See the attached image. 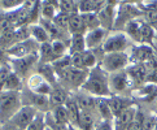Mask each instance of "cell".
<instances>
[{
    "mask_svg": "<svg viewBox=\"0 0 157 130\" xmlns=\"http://www.w3.org/2000/svg\"><path fill=\"white\" fill-rule=\"evenodd\" d=\"M82 90L95 98L112 97V93L109 89V74L103 69L101 65H98L94 69L90 70L88 77L85 85H83Z\"/></svg>",
    "mask_w": 157,
    "mask_h": 130,
    "instance_id": "6da1fadb",
    "label": "cell"
},
{
    "mask_svg": "<svg viewBox=\"0 0 157 130\" xmlns=\"http://www.w3.org/2000/svg\"><path fill=\"white\" fill-rule=\"evenodd\" d=\"M143 17L144 12L139 8L138 2H120L118 7H117V16L113 31L123 33V29L128 22L136 18H143Z\"/></svg>",
    "mask_w": 157,
    "mask_h": 130,
    "instance_id": "7a4b0ae2",
    "label": "cell"
},
{
    "mask_svg": "<svg viewBox=\"0 0 157 130\" xmlns=\"http://www.w3.org/2000/svg\"><path fill=\"white\" fill-rule=\"evenodd\" d=\"M21 93L18 91H2L0 93V125L10 121L22 108Z\"/></svg>",
    "mask_w": 157,
    "mask_h": 130,
    "instance_id": "3957f363",
    "label": "cell"
},
{
    "mask_svg": "<svg viewBox=\"0 0 157 130\" xmlns=\"http://www.w3.org/2000/svg\"><path fill=\"white\" fill-rule=\"evenodd\" d=\"M7 63L12 68V72H14L26 82L27 78L36 72V68L39 65V52L21 59L7 57Z\"/></svg>",
    "mask_w": 157,
    "mask_h": 130,
    "instance_id": "277c9868",
    "label": "cell"
},
{
    "mask_svg": "<svg viewBox=\"0 0 157 130\" xmlns=\"http://www.w3.org/2000/svg\"><path fill=\"white\" fill-rule=\"evenodd\" d=\"M90 70H79L75 68H70L69 70H66L61 77L57 78V82L66 89L69 93L74 94L82 90L83 85H85L87 77H88Z\"/></svg>",
    "mask_w": 157,
    "mask_h": 130,
    "instance_id": "5b68a950",
    "label": "cell"
},
{
    "mask_svg": "<svg viewBox=\"0 0 157 130\" xmlns=\"http://www.w3.org/2000/svg\"><path fill=\"white\" fill-rule=\"evenodd\" d=\"M109 89L112 95L120 97H131L132 98V85L126 69L109 74Z\"/></svg>",
    "mask_w": 157,
    "mask_h": 130,
    "instance_id": "8992f818",
    "label": "cell"
},
{
    "mask_svg": "<svg viewBox=\"0 0 157 130\" xmlns=\"http://www.w3.org/2000/svg\"><path fill=\"white\" fill-rule=\"evenodd\" d=\"M21 100L24 107H33L38 112H43V113H48L51 112V104H49V98L44 97V95L36 94L29 87L25 86L21 91Z\"/></svg>",
    "mask_w": 157,
    "mask_h": 130,
    "instance_id": "52a82bcc",
    "label": "cell"
},
{
    "mask_svg": "<svg viewBox=\"0 0 157 130\" xmlns=\"http://www.w3.org/2000/svg\"><path fill=\"white\" fill-rule=\"evenodd\" d=\"M100 65L108 74H112V73L120 70H125L130 65V55H127L126 52L105 53Z\"/></svg>",
    "mask_w": 157,
    "mask_h": 130,
    "instance_id": "ba28073f",
    "label": "cell"
},
{
    "mask_svg": "<svg viewBox=\"0 0 157 130\" xmlns=\"http://www.w3.org/2000/svg\"><path fill=\"white\" fill-rule=\"evenodd\" d=\"M134 46L132 41L125 33H114L109 35L103 44V49L105 53H116V52H126L127 48Z\"/></svg>",
    "mask_w": 157,
    "mask_h": 130,
    "instance_id": "9c48e42d",
    "label": "cell"
},
{
    "mask_svg": "<svg viewBox=\"0 0 157 130\" xmlns=\"http://www.w3.org/2000/svg\"><path fill=\"white\" fill-rule=\"evenodd\" d=\"M39 44L34 38H30L25 42H21L14 44L13 47H10L9 49L5 51V56L7 57H12V59H21V57H26L33 53H38L39 52Z\"/></svg>",
    "mask_w": 157,
    "mask_h": 130,
    "instance_id": "30bf717a",
    "label": "cell"
},
{
    "mask_svg": "<svg viewBox=\"0 0 157 130\" xmlns=\"http://www.w3.org/2000/svg\"><path fill=\"white\" fill-rule=\"evenodd\" d=\"M120 2H105V5L100 9L98 13L100 26L105 29L106 31H113L116 16H117V7H118Z\"/></svg>",
    "mask_w": 157,
    "mask_h": 130,
    "instance_id": "8fae6325",
    "label": "cell"
},
{
    "mask_svg": "<svg viewBox=\"0 0 157 130\" xmlns=\"http://www.w3.org/2000/svg\"><path fill=\"white\" fill-rule=\"evenodd\" d=\"M36 113H38V111L35 108H33V107H22L17 113L10 118L9 124H12V125L17 126L22 130H27L30 124L34 121Z\"/></svg>",
    "mask_w": 157,
    "mask_h": 130,
    "instance_id": "7c38bea8",
    "label": "cell"
},
{
    "mask_svg": "<svg viewBox=\"0 0 157 130\" xmlns=\"http://www.w3.org/2000/svg\"><path fill=\"white\" fill-rule=\"evenodd\" d=\"M155 59V51L152 46L147 44H134L130 53V64H145Z\"/></svg>",
    "mask_w": 157,
    "mask_h": 130,
    "instance_id": "4fadbf2b",
    "label": "cell"
},
{
    "mask_svg": "<svg viewBox=\"0 0 157 130\" xmlns=\"http://www.w3.org/2000/svg\"><path fill=\"white\" fill-rule=\"evenodd\" d=\"M126 72H127L128 77H130L134 91L140 89V87H143L144 85L147 83L148 72H147V69H145L144 64H131V65H128L126 68Z\"/></svg>",
    "mask_w": 157,
    "mask_h": 130,
    "instance_id": "5bb4252c",
    "label": "cell"
},
{
    "mask_svg": "<svg viewBox=\"0 0 157 130\" xmlns=\"http://www.w3.org/2000/svg\"><path fill=\"white\" fill-rule=\"evenodd\" d=\"M108 100V104L112 109V113L114 117H117L118 115H121L123 111H126L131 107L136 105V101L131 97H120V95H112V97L106 98Z\"/></svg>",
    "mask_w": 157,
    "mask_h": 130,
    "instance_id": "9a60e30c",
    "label": "cell"
},
{
    "mask_svg": "<svg viewBox=\"0 0 157 130\" xmlns=\"http://www.w3.org/2000/svg\"><path fill=\"white\" fill-rule=\"evenodd\" d=\"M74 98L77 100L78 105L81 108V112H88V113L98 115V108H96V98L90 95L88 93L79 90L78 93H74ZM99 116V115H98Z\"/></svg>",
    "mask_w": 157,
    "mask_h": 130,
    "instance_id": "2e32d148",
    "label": "cell"
},
{
    "mask_svg": "<svg viewBox=\"0 0 157 130\" xmlns=\"http://www.w3.org/2000/svg\"><path fill=\"white\" fill-rule=\"evenodd\" d=\"M108 34H109V31H106L105 29H103V27H99V29L88 31L85 35L87 49H95V48L103 47V44L106 41V38L109 37Z\"/></svg>",
    "mask_w": 157,
    "mask_h": 130,
    "instance_id": "e0dca14e",
    "label": "cell"
},
{
    "mask_svg": "<svg viewBox=\"0 0 157 130\" xmlns=\"http://www.w3.org/2000/svg\"><path fill=\"white\" fill-rule=\"evenodd\" d=\"M71 93H69L66 89H64L61 85L57 82L52 86V91L49 94V104H51V111L56 107H61V105H65V103L68 101V99L70 98Z\"/></svg>",
    "mask_w": 157,
    "mask_h": 130,
    "instance_id": "ac0fdd59",
    "label": "cell"
},
{
    "mask_svg": "<svg viewBox=\"0 0 157 130\" xmlns=\"http://www.w3.org/2000/svg\"><path fill=\"white\" fill-rule=\"evenodd\" d=\"M136 111H138V105L131 107V108L123 111L121 115L114 117L113 120L114 130H127V128L130 126V124L134 121V118L136 116Z\"/></svg>",
    "mask_w": 157,
    "mask_h": 130,
    "instance_id": "d6986e66",
    "label": "cell"
},
{
    "mask_svg": "<svg viewBox=\"0 0 157 130\" xmlns=\"http://www.w3.org/2000/svg\"><path fill=\"white\" fill-rule=\"evenodd\" d=\"M65 108L68 111L69 115V122L70 125L79 128V120H81V108L78 105L77 100L74 98V95H70V98L68 99V101L65 103Z\"/></svg>",
    "mask_w": 157,
    "mask_h": 130,
    "instance_id": "ffe728a7",
    "label": "cell"
},
{
    "mask_svg": "<svg viewBox=\"0 0 157 130\" xmlns=\"http://www.w3.org/2000/svg\"><path fill=\"white\" fill-rule=\"evenodd\" d=\"M59 0H44L40 4V17L44 20L53 21L56 14L59 13Z\"/></svg>",
    "mask_w": 157,
    "mask_h": 130,
    "instance_id": "44dd1931",
    "label": "cell"
},
{
    "mask_svg": "<svg viewBox=\"0 0 157 130\" xmlns=\"http://www.w3.org/2000/svg\"><path fill=\"white\" fill-rule=\"evenodd\" d=\"M104 5L105 2H103V0H81V2H78V8H79L81 14H86V13L98 14Z\"/></svg>",
    "mask_w": 157,
    "mask_h": 130,
    "instance_id": "7402d4cb",
    "label": "cell"
},
{
    "mask_svg": "<svg viewBox=\"0 0 157 130\" xmlns=\"http://www.w3.org/2000/svg\"><path fill=\"white\" fill-rule=\"evenodd\" d=\"M143 21H144V18L132 20L131 22H128L125 26V29H123V33H125L132 42H135L138 44L140 42V27H142Z\"/></svg>",
    "mask_w": 157,
    "mask_h": 130,
    "instance_id": "603a6c76",
    "label": "cell"
},
{
    "mask_svg": "<svg viewBox=\"0 0 157 130\" xmlns=\"http://www.w3.org/2000/svg\"><path fill=\"white\" fill-rule=\"evenodd\" d=\"M69 34L70 35H86L87 29L85 24H83L82 16L81 13L77 14H71L70 16V21H69Z\"/></svg>",
    "mask_w": 157,
    "mask_h": 130,
    "instance_id": "cb8c5ba5",
    "label": "cell"
},
{
    "mask_svg": "<svg viewBox=\"0 0 157 130\" xmlns=\"http://www.w3.org/2000/svg\"><path fill=\"white\" fill-rule=\"evenodd\" d=\"M35 73H38V74L46 82H48L51 86H55V85L57 83V76H56L52 64H39Z\"/></svg>",
    "mask_w": 157,
    "mask_h": 130,
    "instance_id": "d4e9b609",
    "label": "cell"
},
{
    "mask_svg": "<svg viewBox=\"0 0 157 130\" xmlns=\"http://www.w3.org/2000/svg\"><path fill=\"white\" fill-rule=\"evenodd\" d=\"M24 86H25V81L22 80L20 76L16 74L14 72H12L4 83L3 91H18V93H21Z\"/></svg>",
    "mask_w": 157,
    "mask_h": 130,
    "instance_id": "484cf974",
    "label": "cell"
},
{
    "mask_svg": "<svg viewBox=\"0 0 157 130\" xmlns=\"http://www.w3.org/2000/svg\"><path fill=\"white\" fill-rule=\"evenodd\" d=\"M56 61V56L52 49V43H43L39 47V64H52Z\"/></svg>",
    "mask_w": 157,
    "mask_h": 130,
    "instance_id": "4316f807",
    "label": "cell"
},
{
    "mask_svg": "<svg viewBox=\"0 0 157 130\" xmlns=\"http://www.w3.org/2000/svg\"><path fill=\"white\" fill-rule=\"evenodd\" d=\"M156 30L149 24L143 21L142 27H140V42L139 44H147V46H153L155 43Z\"/></svg>",
    "mask_w": 157,
    "mask_h": 130,
    "instance_id": "83f0119b",
    "label": "cell"
},
{
    "mask_svg": "<svg viewBox=\"0 0 157 130\" xmlns=\"http://www.w3.org/2000/svg\"><path fill=\"white\" fill-rule=\"evenodd\" d=\"M96 108H98V115L100 120H106V121H113L114 116L112 113V109L108 104L106 98H96Z\"/></svg>",
    "mask_w": 157,
    "mask_h": 130,
    "instance_id": "f1b7e54d",
    "label": "cell"
},
{
    "mask_svg": "<svg viewBox=\"0 0 157 130\" xmlns=\"http://www.w3.org/2000/svg\"><path fill=\"white\" fill-rule=\"evenodd\" d=\"M98 121H100V117L98 115L88 113V112H81L79 129L81 130H95Z\"/></svg>",
    "mask_w": 157,
    "mask_h": 130,
    "instance_id": "f546056e",
    "label": "cell"
},
{
    "mask_svg": "<svg viewBox=\"0 0 157 130\" xmlns=\"http://www.w3.org/2000/svg\"><path fill=\"white\" fill-rule=\"evenodd\" d=\"M87 49L86 47V38L85 35H71L70 44H69V55L74 53H83Z\"/></svg>",
    "mask_w": 157,
    "mask_h": 130,
    "instance_id": "4dcf8cb0",
    "label": "cell"
},
{
    "mask_svg": "<svg viewBox=\"0 0 157 130\" xmlns=\"http://www.w3.org/2000/svg\"><path fill=\"white\" fill-rule=\"evenodd\" d=\"M30 30H31V38H34L39 44L52 42L51 41V37H49V34L46 31V29H44L43 26H40L39 24L30 25Z\"/></svg>",
    "mask_w": 157,
    "mask_h": 130,
    "instance_id": "1f68e13d",
    "label": "cell"
},
{
    "mask_svg": "<svg viewBox=\"0 0 157 130\" xmlns=\"http://www.w3.org/2000/svg\"><path fill=\"white\" fill-rule=\"evenodd\" d=\"M52 66H53L57 78L61 77L66 70H69L71 68V57H70V55H66V56H64V57L57 59L55 63H52Z\"/></svg>",
    "mask_w": 157,
    "mask_h": 130,
    "instance_id": "d6a6232c",
    "label": "cell"
},
{
    "mask_svg": "<svg viewBox=\"0 0 157 130\" xmlns=\"http://www.w3.org/2000/svg\"><path fill=\"white\" fill-rule=\"evenodd\" d=\"M51 115L55 118L56 122L61 124V125H70L69 122V115H68V111H66L65 105H61V107H56L51 111Z\"/></svg>",
    "mask_w": 157,
    "mask_h": 130,
    "instance_id": "836d02e7",
    "label": "cell"
},
{
    "mask_svg": "<svg viewBox=\"0 0 157 130\" xmlns=\"http://www.w3.org/2000/svg\"><path fill=\"white\" fill-rule=\"evenodd\" d=\"M59 12L65 14H77L79 13V8H78V2H73V0H60L59 4Z\"/></svg>",
    "mask_w": 157,
    "mask_h": 130,
    "instance_id": "e575fe53",
    "label": "cell"
},
{
    "mask_svg": "<svg viewBox=\"0 0 157 130\" xmlns=\"http://www.w3.org/2000/svg\"><path fill=\"white\" fill-rule=\"evenodd\" d=\"M82 16V20H83V24H85L87 33L88 31H92L95 29H99L100 26V21H99V17L96 13H86V14H81Z\"/></svg>",
    "mask_w": 157,
    "mask_h": 130,
    "instance_id": "d590c367",
    "label": "cell"
},
{
    "mask_svg": "<svg viewBox=\"0 0 157 130\" xmlns=\"http://www.w3.org/2000/svg\"><path fill=\"white\" fill-rule=\"evenodd\" d=\"M69 21H70V16L59 12L53 18V24L59 27L61 31L69 33Z\"/></svg>",
    "mask_w": 157,
    "mask_h": 130,
    "instance_id": "8d00e7d4",
    "label": "cell"
},
{
    "mask_svg": "<svg viewBox=\"0 0 157 130\" xmlns=\"http://www.w3.org/2000/svg\"><path fill=\"white\" fill-rule=\"evenodd\" d=\"M31 38V30H30V25H25L14 29V39H16V44L25 42L27 39Z\"/></svg>",
    "mask_w": 157,
    "mask_h": 130,
    "instance_id": "74e56055",
    "label": "cell"
},
{
    "mask_svg": "<svg viewBox=\"0 0 157 130\" xmlns=\"http://www.w3.org/2000/svg\"><path fill=\"white\" fill-rule=\"evenodd\" d=\"M46 113L43 112H38L34 121L30 124V126L27 128V130H46Z\"/></svg>",
    "mask_w": 157,
    "mask_h": 130,
    "instance_id": "f35d334b",
    "label": "cell"
},
{
    "mask_svg": "<svg viewBox=\"0 0 157 130\" xmlns=\"http://www.w3.org/2000/svg\"><path fill=\"white\" fill-rule=\"evenodd\" d=\"M156 124H157V113H155V112L145 111V117H144L143 129H144V130H155Z\"/></svg>",
    "mask_w": 157,
    "mask_h": 130,
    "instance_id": "ab89813d",
    "label": "cell"
},
{
    "mask_svg": "<svg viewBox=\"0 0 157 130\" xmlns=\"http://www.w3.org/2000/svg\"><path fill=\"white\" fill-rule=\"evenodd\" d=\"M10 73H12V68H10V65L7 63V61L0 64V93L3 91L4 83L7 81V78L9 77Z\"/></svg>",
    "mask_w": 157,
    "mask_h": 130,
    "instance_id": "60d3db41",
    "label": "cell"
},
{
    "mask_svg": "<svg viewBox=\"0 0 157 130\" xmlns=\"http://www.w3.org/2000/svg\"><path fill=\"white\" fill-rule=\"evenodd\" d=\"M25 4L24 0H2V8L5 10H14Z\"/></svg>",
    "mask_w": 157,
    "mask_h": 130,
    "instance_id": "b9f144b4",
    "label": "cell"
},
{
    "mask_svg": "<svg viewBox=\"0 0 157 130\" xmlns=\"http://www.w3.org/2000/svg\"><path fill=\"white\" fill-rule=\"evenodd\" d=\"M71 57V66L79 70H87L85 68V63H83V53H74L70 55Z\"/></svg>",
    "mask_w": 157,
    "mask_h": 130,
    "instance_id": "7bdbcfd3",
    "label": "cell"
},
{
    "mask_svg": "<svg viewBox=\"0 0 157 130\" xmlns=\"http://www.w3.org/2000/svg\"><path fill=\"white\" fill-rule=\"evenodd\" d=\"M95 130H114L113 121H106V120H100L96 124Z\"/></svg>",
    "mask_w": 157,
    "mask_h": 130,
    "instance_id": "ee69618b",
    "label": "cell"
},
{
    "mask_svg": "<svg viewBox=\"0 0 157 130\" xmlns=\"http://www.w3.org/2000/svg\"><path fill=\"white\" fill-rule=\"evenodd\" d=\"M3 126V130H22V129H20V128H17V126H14V125H12V124H4V125H2Z\"/></svg>",
    "mask_w": 157,
    "mask_h": 130,
    "instance_id": "f6af8a7d",
    "label": "cell"
},
{
    "mask_svg": "<svg viewBox=\"0 0 157 130\" xmlns=\"http://www.w3.org/2000/svg\"><path fill=\"white\" fill-rule=\"evenodd\" d=\"M69 130H81L79 128H77V126H73V125H69Z\"/></svg>",
    "mask_w": 157,
    "mask_h": 130,
    "instance_id": "bcb514c9",
    "label": "cell"
},
{
    "mask_svg": "<svg viewBox=\"0 0 157 130\" xmlns=\"http://www.w3.org/2000/svg\"><path fill=\"white\" fill-rule=\"evenodd\" d=\"M153 29H155V30H156V31H157V24H156V25H155V27H153Z\"/></svg>",
    "mask_w": 157,
    "mask_h": 130,
    "instance_id": "7dc6e473",
    "label": "cell"
},
{
    "mask_svg": "<svg viewBox=\"0 0 157 130\" xmlns=\"http://www.w3.org/2000/svg\"><path fill=\"white\" fill-rule=\"evenodd\" d=\"M46 130H52V129H49V128H46Z\"/></svg>",
    "mask_w": 157,
    "mask_h": 130,
    "instance_id": "c3c4849f",
    "label": "cell"
},
{
    "mask_svg": "<svg viewBox=\"0 0 157 130\" xmlns=\"http://www.w3.org/2000/svg\"><path fill=\"white\" fill-rule=\"evenodd\" d=\"M0 130H3V126L2 125H0Z\"/></svg>",
    "mask_w": 157,
    "mask_h": 130,
    "instance_id": "681fc988",
    "label": "cell"
},
{
    "mask_svg": "<svg viewBox=\"0 0 157 130\" xmlns=\"http://www.w3.org/2000/svg\"><path fill=\"white\" fill-rule=\"evenodd\" d=\"M155 130H157V124H156V128H155Z\"/></svg>",
    "mask_w": 157,
    "mask_h": 130,
    "instance_id": "f907efd6",
    "label": "cell"
},
{
    "mask_svg": "<svg viewBox=\"0 0 157 130\" xmlns=\"http://www.w3.org/2000/svg\"><path fill=\"white\" fill-rule=\"evenodd\" d=\"M0 8H2V2H0Z\"/></svg>",
    "mask_w": 157,
    "mask_h": 130,
    "instance_id": "816d5d0a",
    "label": "cell"
},
{
    "mask_svg": "<svg viewBox=\"0 0 157 130\" xmlns=\"http://www.w3.org/2000/svg\"><path fill=\"white\" fill-rule=\"evenodd\" d=\"M0 64H2V63H0Z\"/></svg>",
    "mask_w": 157,
    "mask_h": 130,
    "instance_id": "f5cc1de1",
    "label": "cell"
}]
</instances>
